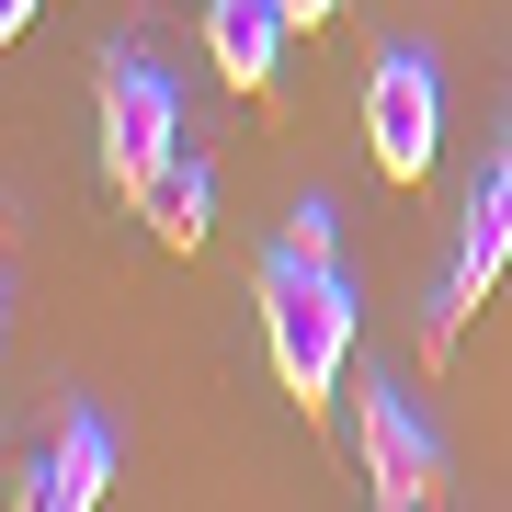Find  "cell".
Returning a JSON list of instances; mask_svg holds the SVG:
<instances>
[{"label": "cell", "instance_id": "6", "mask_svg": "<svg viewBox=\"0 0 512 512\" xmlns=\"http://www.w3.org/2000/svg\"><path fill=\"white\" fill-rule=\"evenodd\" d=\"M285 35H296V12H285V0H205V57H217V80H228V92H274Z\"/></svg>", "mask_w": 512, "mask_h": 512}, {"label": "cell", "instance_id": "7", "mask_svg": "<svg viewBox=\"0 0 512 512\" xmlns=\"http://www.w3.org/2000/svg\"><path fill=\"white\" fill-rule=\"evenodd\" d=\"M103 490H114V421L69 410L57 421V456H46V512H92Z\"/></svg>", "mask_w": 512, "mask_h": 512}, {"label": "cell", "instance_id": "12", "mask_svg": "<svg viewBox=\"0 0 512 512\" xmlns=\"http://www.w3.org/2000/svg\"><path fill=\"white\" fill-rule=\"evenodd\" d=\"M501 160H512V148H501Z\"/></svg>", "mask_w": 512, "mask_h": 512}, {"label": "cell", "instance_id": "11", "mask_svg": "<svg viewBox=\"0 0 512 512\" xmlns=\"http://www.w3.org/2000/svg\"><path fill=\"white\" fill-rule=\"evenodd\" d=\"M285 12H296V35H308V23H330V12H342V0H285Z\"/></svg>", "mask_w": 512, "mask_h": 512}, {"label": "cell", "instance_id": "3", "mask_svg": "<svg viewBox=\"0 0 512 512\" xmlns=\"http://www.w3.org/2000/svg\"><path fill=\"white\" fill-rule=\"evenodd\" d=\"M353 456H365V478H376V501L387 512H421V501H444V444H433V421L410 410V387H365L353 399Z\"/></svg>", "mask_w": 512, "mask_h": 512}, {"label": "cell", "instance_id": "8", "mask_svg": "<svg viewBox=\"0 0 512 512\" xmlns=\"http://www.w3.org/2000/svg\"><path fill=\"white\" fill-rule=\"evenodd\" d=\"M137 205H148V239H160V251H205V228H217V171H205V160H171Z\"/></svg>", "mask_w": 512, "mask_h": 512}, {"label": "cell", "instance_id": "5", "mask_svg": "<svg viewBox=\"0 0 512 512\" xmlns=\"http://www.w3.org/2000/svg\"><path fill=\"white\" fill-rule=\"evenodd\" d=\"M501 262H512V160H501L490 183L467 194V228H456V274H444V296H433V353L456 342V319H467L478 296L501 285Z\"/></svg>", "mask_w": 512, "mask_h": 512}, {"label": "cell", "instance_id": "4", "mask_svg": "<svg viewBox=\"0 0 512 512\" xmlns=\"http://www.w3.org/2000/svg\"><path fill=\"white\" fill-rule=\"evenodd\" d=\"M365 148H376V171L387 183H421L433 171V148H444V80H433V57H376V80H365Z\"/></svg>", "mask_w": 512, "mask_h": 512}, {"label": "cell", "instance_id": "10", "mask_svg": "<svg viewBox=\"0 0 512 512\" xmlns=\"http://www.w3.org/2000/svg\"><path fill=\"white\" fill-rule=\"evenodd\" d=\"M46 12V0H0V35H23V23H35Z\"/></svg>", "mask_w": 512, "mask_h": 512}, {"label": "cell", "instance_id": "2", "mask_svg": "<svg viewBox=\"0 0 512 512\" xmlns=\"http://www.w3.org/2000/svg\"><path fill=\"white\" fill-rule=\"evenodd\" d=\"M171 160H183V92H171V69L114 57V69H103V171L126 194H148Z\"/></svg>", "mask_w": 512, "mask_h": 512}, {"label": "cell", "instance_id": "9", "mask_svg": "<svg viewBox=\"0 0 512 512\" xmlns=\"http://www.w3.org/2000/svg\"><path fill=\"white\" fill-rule=\"evenodd\" d=\"M285 239H296V251H330V239H342V228H330V205L308 194V205H296V217H285Z\"/></svg>", "mask_w": 512, "mask_h": 512}, {"label": "cell", "instance_id": "1", "mask_svg": "<svg viewBox=\"0 0 512 512\" xmlns=\"http://www.w3.org/2000/svg\"><path fill=\"white\" fill-rule=\"evenodd\" d=\"M262 353L296 410H330V387L353 365V285L330 251H296V239L262 251Z\"/></svg>", "mask_w": 512, "mask_h": 512}]
</instances>
